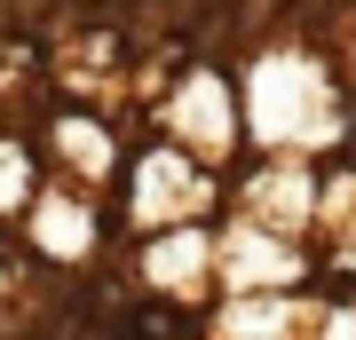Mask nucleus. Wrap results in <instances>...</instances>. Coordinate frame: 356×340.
Wrapping results in <instances>:
<instances>
[{"label": "nucleus", "mask_w": 356, "mask_h": 340, "mask_svg": "<svg viewBox=\"0 0 356 340\" xmlns=\"http://www.w3.org/2000/svg\"><path fill=\"white\" fill-rule=\"evenodd\" d=\"M119 325H127V340H191L198 316L182 301H119Z\"/></svg>", "instance_id": "obj_1"}, {"label": "nucleus", "mask_w": 356, "mask_h": 340, "mask_svg": "<svg viewBox=\"0 0 356 340\" xmlns=\"http://www.w3.org/2000/svg\"><path fill=\"white\" fill-rule=\"evenodd\" d=\"M56 143H64V159H79L72 175H103V166H111V135H103V127H79L72 111L56 119Z\"/></svg>", "instance_id": "obj_2"}]
</instances>
